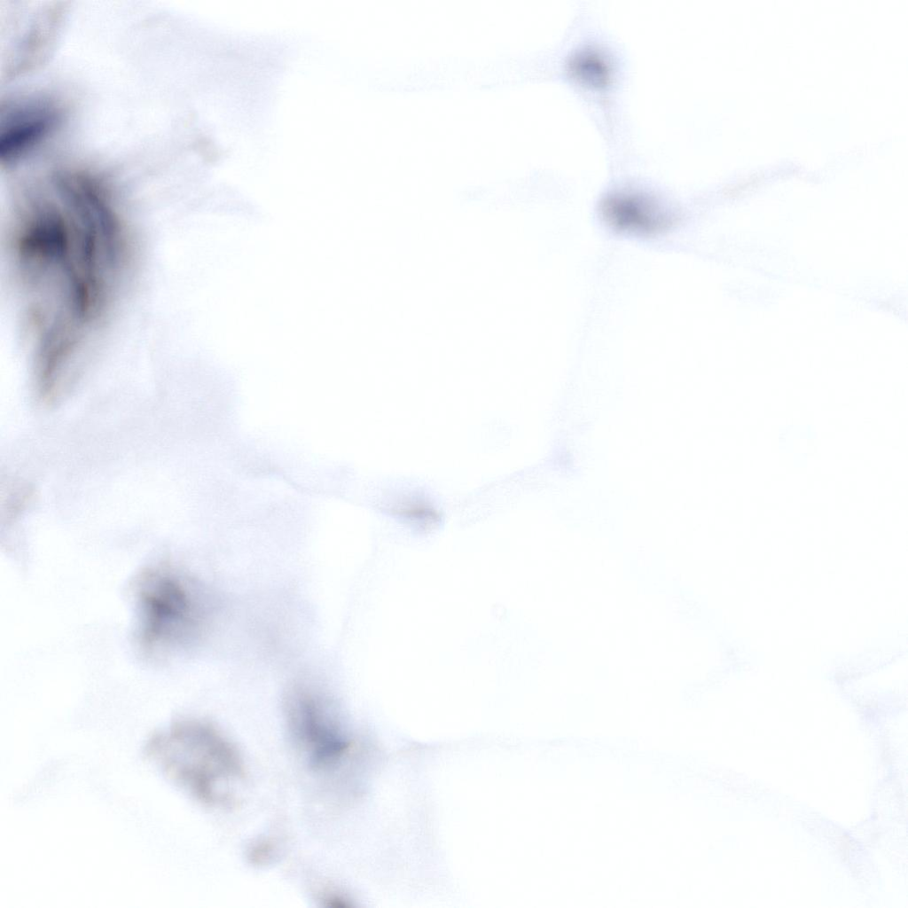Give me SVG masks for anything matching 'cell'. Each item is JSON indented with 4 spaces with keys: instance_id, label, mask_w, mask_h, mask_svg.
<instances>
[{
    "instance_id": "277c9868",
    "label": "cell",
    "mask_w": 908,
    "mask_h": 908,
    "mask_svg": "<svg viewBox=\"0 0 908 908\" xmlns=\"http://www.w3.org/2000/svg\"><path fill=\"white\" fill-rule=\"evenodd\" d=\"M286 708L289 731L309 763L319 769L335 765L349 740L334 707L314 692L298 689L289 694Z\"/></svg>"
},
{
    "instance_id": "3957f363",
    "label": "cell",
    "mask_w": 908,
    "mask_h": 908,
    "mask_svg": "<svg viewBox=\"0 0 908 908\" xmlns=\"http://www.w3.org/2000/svg\"><path fill=\"white\" fill-rule=\"evenodd\" d=\"M171 748L168 765L203 802L225 805L244 779L236 748L214 727L200 722L175 726L166 737Z\"/></svg>"
},
{
    "instance_id": "8992f818",
    "label": "cell",
    "mask_w": 908,
    "mask_h": 908,
    "mask_svg": "<svg viewBox=\"0 0 908 908\" xmlns=\"http://www.w3.org/2000/svg\"><path fill=\"white\" fill-rule=\"evenodd\" d=\"M56 109L45 103H28L12 110L3 120L0 159L10 163L40 143L55 127Z\"/></svg>"
},
{
    "instance_id": "6da1fadb",
    "label": "cell",
    "mask_w": 908,
    "mask_h": 908,
    "mask_svg": "<svg viewBox=\"0 0 908 908\" xmlns=\"http://www.w3.org/2000/svg\"><path fill=\"white\" fill-rule=\"evenodd\" d=\"M55 196L18 210L12 254L34 340L37 374L71 375L83 339L102 317L125 259V229L105 188L64 173Z\"/></svg>"
},
{
    "instance_id": "7a4b0ae2",
    "label": "cell",
    "mask_w": 908,
    "mask_h": 908,
    "mask_svg": "<svg viewBox=\"0 0 908 908\" xmlns=\"http://www.w3.org/2000/svg\"><path fill=\"white\" fill-rule=\"evenodd\" d=\"M137 614V640L149 656L164 657L193 632L199 607L184 577L164 565L149 568L134 586Z\"/></svg>"
},
{
    "instance_id": "5b68a950",
    "label": "cell",
    "mask_w": 908,
    "mask_h": 908,
    "mask_svg": "<svg viewBox=\"0 0 908 908\" xmlns=\"http://www.w3.org/2000/svg\"><path fill=\"white\" fill-rule=\"evenodd\" d=\"M603 222L613 231L628 235L652 236L669 230L677 217L654 201L634 194H617L600 206Z\"/></svg>"
}]
</instances>
